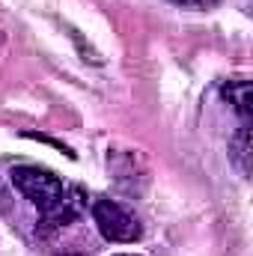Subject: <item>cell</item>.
<instances>
[{"instance_id": "1", "label": "cell", "mask_w": 253, "mask_h": 256, "mask_svg": "<svg viewBox=\"0 0 253 256\" xmlns=\"http://www.w3.org/2000/svg\"><path fill=\"white\" fill-rule=\"evenodd\" d=\"M12 185L39 208V218L48 230H60L80 214V206H84L80 191L66 185L63 179H57L45 167H33V164L15 167Z\"/></svg>"}, {"instance_id": "2", "label": "cell", "mask_w": 253, "mask_h": 256, "mask_svg": "<svg viewBox=\"0 0 253 256\" xmlns=\"http://www.w3.org/2000/svg\"><path fill=\"white\" fill-rule=\"evenodd\" d=\"M92 220H96L98 232L108 242H116V244H134L143 236L140 220L128 212L126 206H120L116 200H108V196L92 202Z\"/></svg>"}, {"instance_id": "3", "label": "cell", "mask_w": 253, "mask_h": 256, "mask_svg": "<svg viewBox=\"0 0 253 256\" xmlns=\"http://www.w3.org/2000/svg\"><path fill=\"white\" fill-rule=\"evenodd\" d=\"M220 96L232 104V110L242 116V122H250V104H253V96H250V80L244 78H232L220 86Z\"/></svg>"}, {"instance_id": "4", "label": "cell", "mask_w": 253, "mask_h": 256, "mask_svg": "<svg viewBox=\"0 0 253 256\" xmlns=\"http://www.w3.org/2000/svg\"><path fill=\"white\" fill-rule=\"evenodd\" d=\"M230 158H232V164L238 167L242 176L250 173V122H242L238 134L230 140Z\"/></svg>"}, {"instance_id": "5", "label": "cell", "mask_w": 253, "mask_h": 256, "mask_svg": "<svg viewBox=\"0 0 253 256\" xmlns=\"http://www.w3.org/2000/svg\"><path fill=\"white\" fill-rule=\"evenodd\" d=\"M176 3H182V6H214L218 0H176Z\"/></svg>"}, {"instance_id": "6", "label": "cell", "mask_w": 253, "mask_h": 256, "mask_svg": "<svg viewBox=\"0 0 253 256\" xmlns=\"http://www.w3.org/2000/svg\"><path fill=\"white\" fill-rule=\"evenodd\" d=\"M116 256H137V254H116Z\"/></svg>"}, {"instance_id": "7", "label": "cell", "mask_w": 253, "mask_h": 256, "mask_svg": "<svg viewBox=\"0 0 253 256\" xmlns=\"http://www.w3.org/2000/svg\"><path fill=\"white\" fill-rule=\"evenodd\" d=\"M0 45H3V33H0Z\"/></svg>"}]
</instances>
